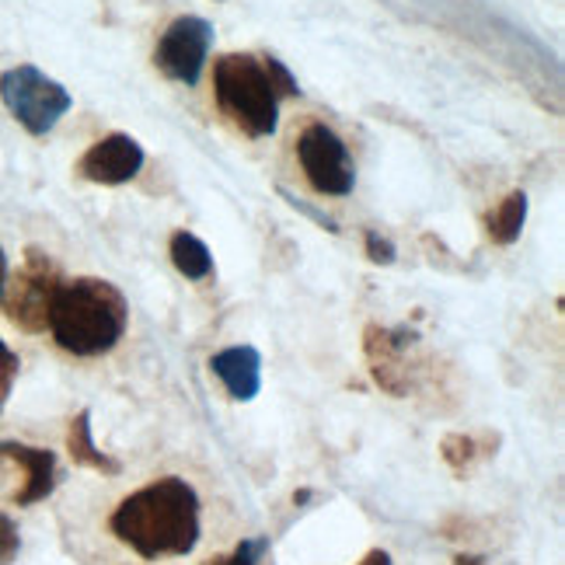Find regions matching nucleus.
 <instances>
[{"label": "nucleus", "instance_id": "1", "mask_svg": "<svg viewBox=\"0 0 565 565\" xmlns=\"http://www.w3.org/2000/svg\"><path fill=\"white\" fill-rule=\"evenodd\" d=\"M108 527L143 558L189 555L200 541V499L185 478L168 475L122 499Z\"/></svg>", "mask_w": 565, "mask_h": 565}, {"label": "nucleus", "instance_id": "2", "mask_svg": "<svg viewBox=\"0 0 565 565\" xmlns=\"http://www.w3.org/2000/svg\"><path fill=\"white\" fill-rule=\"evenodd\" d=\"M50 329L74 356L108 353L126 332V300L105 279L60 282L50 308Z\"/></svg>", "mask_w": 565, "mask_h": 565}, {"label": "nucleus", "instance_id": "3", "mask_svg": "<svg viewBox=\"0 0 565 565\" xmlns=\"http://www.w3.org/2000/svg\"><path fill=\"white\" fill-rule=\"evenodd\" d=\"M216 102L248 137H269L279 116V95H297V81L279 60L231 53L213 71Z\"/></svg>", "mask_w": 565, "mask_h": 565}, {"label": "nucleus", "instance_id": "4", "mask_svg": "<svg viewBox=\"0 0 565 565\" xmlns=\"http://www.w3.org/2000/svg\"><path fill=\"white\" fill-rule=\"evenodd\" d=\"M0 98L11 108V116L35 137L50 134L71 108L67 88L35 67H14L0 77Z\"/></svg>", "mask_w": 565, "mask_h": 565}, {"label": "nucleus", "instance_id": "5", "mask_svg": "<svg viewBox=\"0 0 565 565\" xmlns=\"http://www.w3.org/2000/svg\"><path fill=\"white\" fill-rule=\"evenodd\" d=\"M60 273L39 248H29L25 266L18 269V276L8 282L4 290V308L14 324H21L25 332H42L50 324V308L53 297L60 290Z\"/></svg>", "mask_w": 565, "mask_h": 565}, {"label": "nucleus", "instance_id": "6", "mask_svg": "<svg viewBox=\"0 0 565 565\" xmlns=\"http://www.w3.org/2000/svg\"><path fill=\"white\" fill-rule=\"evenodd\" d=\"M297 158H300L303 175H308V182L318 192H324V195L353 192L356 171L350 161V150H345V143L324 122H315L303 129L297 140Z\"/></svg>", "mask_w": 565, "mask_h": 565}, {"label": "nucleus", "instance_id": "7", "mask_svg": "<svg viewBox=\"0 0 565 565\" xmlns=\"http://www.w3.org/2000/svg\"><path fill=\"white\" fill-rule=\"evenodd\" d=\"M210 42H213V29L210 21L185 14L179 21H171L168 32L158 42V53L154 63L161 67L164 77L171 81H182V84H195L206 67V53H210Z\"/></svg>", "mask_w": 565, "mask_h": 565}, {"label": "nucleus", "instance_id": "8", "mask_svg": "<svg viewBox=\"0 0 565 565\" xmlns=\"http://www.w3.org/2000/svg\"><path fill=\"white\" fill-rule=\"evenodd\" d=\"M81 175L102 182V185H122L129 179H137V171L143 168V150L134 137L126 134H113L98 140L88 154L81 158Z\"/></svg>", "mask_w": 565, "mask_h": 565}, {"label": "nucleus", "instance_id": "9", "mask_svg": "<svg viewBox=\"0 0 565 565\" xmlns=\"http://www.w3.org/2000/svg\"><path fill=\"white\" fill-rule=\"evenodd\" d=\"M0 461L11 465L21 478L14 489V503L18 507H32L39 499H46L56 486V458L53 450L42 447H25V444H0Z\"/></svg>", "mask_w": 565, "mask_h": 565}, {"label": "nucleus", "instance_id": "10", "mask_svg": "<svg viewBox=\"0 0 565 565\" xmlns=\"http://www.w3.org/2000/svg\"><path fill=\"white\" fill-rule=\"evenodd\" d=\"M210 366L224 381L234 402H252L258 395V387H263V356L252 345H231V350L216 353Z\"/></svg>", "mask_w": 565, "mask_h": 565}, {"label": "nucleus", "instance_id": "11", "mask_svg": "<svg viewBox=\"0 0 565 565\" xmlns=\"http://www.w3.org/2000/svg\"><path fill=\"white\" fill-rule=\"evenodd\" d=\"M408 332H387V329H366V356H371L374 381L391 391L405 395V360L402 350L408 345Z\"/></svg>", "mask_w": 565, "mask_h": 565}, {"label": "nucleus", "instance_id": "12", "mask_svg": "<svg viewBox=\"0 0 565 565\" xmlns=\"http://www.w3.org/2000/svg\"><path fill=\"white\" fill-rule=\"evenodd\" d=\"M67 450H71V458L77 465H84V468H95V471H105V475H119V461L105 458V454L92 440V412H81V416L71 423Z\"/></svg>", "mask_w": 565, "mask_h": 565}, {"label": "nucleus", "instance_id": "13", "mask_svg": "<svg viewBox=\"0 0 565 565\" xmlns=\"http://www.w3.org/2000/svg\"><path fill=\"white\" fill-rule=\"evenodd\" d=\"M171 263H175V269L189 279H206L213 269L210 248L189 231H179L175 237H171Z\"/></svg>", "mask_w": 565, "mask_h": 565}, {"label": "nucleus", "instance_id": "14", "mask_svg": "<svg viewBox=\"0 0 565 565\" xmlns=\"http://www.w3.org/2000/svg\"><path fill=\"white\" fill-rule=\"evenodd\" d=\"M524 221H527V195L513 192L489 216V237H492L495 245H513L516 237H520V227H524Z\"/></svg>", "mask_w": 565, "mask_h": 565}, {"label": "nucleus", "instance_id": "15", "mask_svg": "<svg viewBox=\"0 0 565 565\" xmlns=\"http://www.w3.org/2000/svg\"><path fill=\"white\" fill-rule=\"evenodd\" d=\"M444 458H447L450 468L465 471L475 461V440L471 437H461V433H450V437L444 440Z\"/></svg>", "mask_w": 565, "mask_h": 565}, {"label": "nucleus", "instance_id": "16", "mask_svg": "<svg viewBox=\"0 0 565 565\" xmlns=\"http://www.w3.org/2000/svg\"><path fill=\"white\" fill-rule=\"evenodd\" d=\"M14 377H18V356L8 350V342L0 339V408H4V402L11 395Z\"/></svg>", "mask_w": 565, "mask_h": 565}, {"label": "nucleus", "instance_id": "17", "mask_svg": "<svg viewBox=\"0 0 565 565\" xmlns=\"http://www.w3.org/2000/svg\"><path fill=\"white\" fill-rule=\"evenodd\" d=\"M18 555V527L8 513H0V562H11Z\"/></svg>", "mask_w": 565, "mask_h": 565}, {"label": "nucleus", "instance_id": "18", "mask_svg": "<svg viewBox=\"0 0 565 565\" xmlns=\"http://www.w3.org/2000/svg\"><path fill=\"white\" fill-rule=\"evenodd\" d=\"M366 252H371L374 263H391V258H395V248H391V242H384V237H377L374 231L366 234Z\"/></svg>", "mask_w": 565, "mask_h": 565}, {"label": "nucleus", "instance_id": "19", "mask_svg": "<svg viewBox=\"0 0 565 565\" xmlns=\"http://www.w3.org/2000/svg\"><path fill=\"white\" fill-rule=\"evenodd\" d=\"M4 290H8V258L0 252V303H4Z\"/></svg>", "mask_w": 565, "mask_h": 565}, {"label": "nucleus", "instance_id": "20", "mask_svg": "<svg viewBox=\"0 0 565 565\" xmlns=\"http://www.w3.org/2000/svg\"><path fill=\"white\" fill-rule=\"evenodd\" d=\"M360 565H391V555H387V552H371Z\"/></svg>", "mask_w": 565, "mask_h": 565}, {"label": "nucleus", "instance_id": "21", "mask_svg": "<svg viewBox=\"0 0 565 565\" xmlns=\"http://www.w3.org/2000/svg\"><path fill=\"white\" fill-rule=\"evenodd\" d=\"M454 565H486V558H478V555H458V558H454Z\"/></svg>", "mask_w": 565, "mask_h": 565}, {"label": "nucleus", "instance_id": "22", "mask_svg": "<svg viewBox=\"0 0 565 565\" xmlns=\"http://www.w3.org/2000/svg\"><path fill=\"white\" fill-rule=\"evenodd\" d=\"M206 565H231V555H216V558H210Z\"/></svg>", "mask_w": 565, "mask_h": 565}]
</instances>
